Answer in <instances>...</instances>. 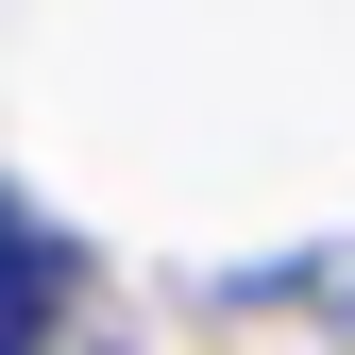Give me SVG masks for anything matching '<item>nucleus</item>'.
<instances>
[{
  "label": "nucleus",
  "instance_id": "nucleus-1",
  "mask_svg": "<svg viewBox=\"0 0 355 355\" xmlns=\"http://www.w3.org/2000/svg\"><path fill=\"white\" fill-rule=\"evenodd\" d=\"M51 338V237L17 220V187H0V355H34Z\"/></svg>",
  "mask_w": 355,
  "mask_h": 355
}]
</instances>
